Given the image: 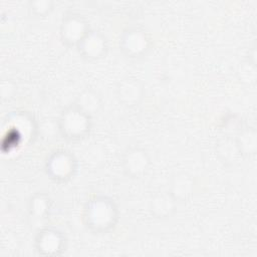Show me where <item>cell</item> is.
<instances>
[{
	"mask_svg": "<svg viewBox=\"0 0 257 257\" xmlns=\"http://www.w3.org/2000/svg\"><path fill=\"white\" fill-rule=\"evenodd\" d=\"M194 190L193 178L187 173H177L171 180L168 191L177 201H186L189 199Z\"/></svg>",
	"mask_w": 257,
	"mask_h": 257,
	"instance_id": "obj_11",
	"label": "cell"
},
{
	"mask_svg": "<svg viewBox=\"0 0 257 257\" xmlns=\"http://www.w3.org/2000/svg\"><path fill=\"white\" fill-rule=\"evenodd\" d=\"M74 103L91 116L97 113L102 107V99L99 93L92 88L83 89L77 95Z\"/></svg>",
	"mask_w": 257,
	"mask_h": 257,
	"instance_id": "obj_12",
	"label": "cell"
},
{
	"mask_svg": "<svg viewBox=\"0 0 257 257\" xmlns=\"http://www.w3.org/2000/svg\"><path fill=\"white\" fill-rule=\"evenodd\" d=\"M151 166V158L146 149L140 146L127 148L121 159V167L124 174L131 178L144 176Z\"/></svg>",
	"mask_w": 257,
	"mask_h": 257,
	"instance_id": "obj_8",
	"label": "cell"
},
{
	"mask_svg": "<svg viewBox=\"0 0 257 257\" xmlns=\"http://www.w3.org/2000/svg\"><path fill=\"white\" fill-rule=\"evenodd\" d=\"M118 220V207L108 196L95 195L89 198L83 206V224L94 234H107L113 231Z\"/></svg>",
	"mask_w": 257,
	"mask_h": 257,
	"instance_id": "obj_1",
	"label": "cell"
},
{
	"mask_svg": "<svg viewBox=\"0 0 257 257\" xmlns=\"http://www.w3.org/2000/svg\"><path fill=\"white\" fill-rule=\"evenodd\" d=\"M235 141L242 157L255 155L257 150V134L254 127L242 128L235 137Z\"/></svg>",
	"mask_w": 257,
	"mask_h": 257,
	"instance_id": "obj_14",
	"label": "cell"
},
{
	"mask_svg": "<svg viewBox=\"0 0 257 257\" xmlns=\"http://www.w3.org/2000/svg\"><path fill=\"white\" fill-rule=\"evenodd\" d=\"M143 83L134 76H125L117 81L115 94L119 102L126 106L138 105L144 96Z\"/></svg>",
	"mask_w": 257,
	"mask_h": 257,
	"instance_id": "obj_9",
	"label": "cell"
},
{
	"mask_svg": "<svg viewBox=\"0 0 257 257\" xmlns=\"http://www.w3.org/2000/svg\"><path fill=\"white\" fill-rule=\"evenodd\" d=\"M76 49L82 58L89 61L98 60L106 55L108 41L101 31L90 28L77 43Z\"/></svg>",
	"mask_w": 257,
	"mask_h": 257,
	"instance_id": "obj_7",
	"label": "cell"
},
{
	"mask_svg": "<svg viewBox=\"0 0 257 257\" xmlns=\"http://www.w3.org/2000/svg\"><path fill=\"white\" fill-rule=\"evenodd\" d=\"M45 171L52 181L65 183L75 175L77 171V160L67 150H56L47 157Z\"/></svg>",
	"mask_w": 257,
	"mask_h": 257,
	"instance_id": "obj_3",
	"label": "cell"
},
{
	"mask_svg": "<svg viewBox=\"0 0 257 257\" xmlns=\"http://www.w3.org/2000/svg\"><path fill=\"white\" fill-rule=\"evenodd\" d=\"M152 41L147 30L142 27H128L124 29L119 38L121 52L130 58H139L147 54Z\"/></svg>",
	"mask_w": 257,
	"mask_h": 257,
	"instance_id": "obj_4",
	"label": "cell"
},
{
	"mask_svg": "<svg viewBox=\"0 0 257 257\" xmlns=\"http://www.w3.org/2000/svg\"><path fill=\"white\" fill-rule=\"evenodd\" d=\"M178 201L169 191H161L155 193L149 204L151 214L159 219L171 217L177 208Z\"/></svg>",
	"mask_w": 257,
	"mask_h": 257,
	"instance_id": "obj_10",
	"label": "cell"
},
{
	"mask_svg": "<svg viewBox=\"0 0 257 257\" xmlns=\"http://www.w3.org/2000/svg\"><path fill=\"white\" fill-rule=\"evenodd\" d=\"M54 2L51 0H35L29 2V9L31 13L36 16H45L53 9Z\"/></svg>",
	"mask_w": 257,
	"mask_h": 257,
	"instance_id": "obj_16",
	"label": "cell"
},
{
	"mask_svg": "<svg viewBox=\"0 0 257 257\" xmlns=\"http://www.w3.org/2000/svg\"><path fill=\"white\" fill-rule=\"evenodd\" d=\"M52 208V200L49 195L43 192L35 193L28 202V211L36 219L46 218Z\"/></svg>",
	"mask_w": 257,
	"mask_h": 257,
	"instance_id": "obj_13",
	"label": "cell"
},
{
	"mask_svg": "<svg viewBox=\"0 0 257 257\" xmlns=\"http://www.w3.org/2000/svg\"><path fill=\"white\" fill-rule=\"evenodd\" d=\"M90 29L86 18L77 12H67L59 26L60 39L66 46H75Z\"/></svg>",
	"mask_w": 257,
	"mask_h": 257,
	"instance_id": "obj_6",
	"label": "cell"
},
{
	"mask_svg": "<svg viewBox=\"0 0 257 257\" xmlns=\"http://www.w3.org/2000/svg\"><path fill=\"white\" fill-rule=\"evenodd\" d=\"M65 235L54 227H45L39 230L34 239L36 252L44 257H57L66 250Z\"/></svg>",
	"mask_w": 257,
	"mask_h": 257,
	"instance_id": "obj_5",
	"label": "cell"
},
{
	"mask_svg": "<svg viewBox=\"0 0 257 257\" xmlns=\"http://www.w3.org/2000/svg\"><path fill=\"white\" fill-rule=\"evenodd\" d=\"M217 153L223 162L232 164L237 161L241 156L235 138L225 137L217 144Z\"/></svg>",
	"mask_w": 257,
	"mask_h": 257,
	"instance_id": "obj_15",
	"label": "cell"
},
{
	"mask_svg": "<svg viewBox=\"0 0 257 257\" xmlns=\"http://www.w3.org/2000/svg\"><path fill=\"white\" fill-rule=\"evenodd\" d=\"M58 133L67 141H80L89 135L92 127V116L78 107L74 102L60 112L56 120Z\"/></svg>",
	"mask_w": 257,
	"mask_h": 257,
	"instance_id": "obj_2",
	"label": "cell"
}]
</instances>
